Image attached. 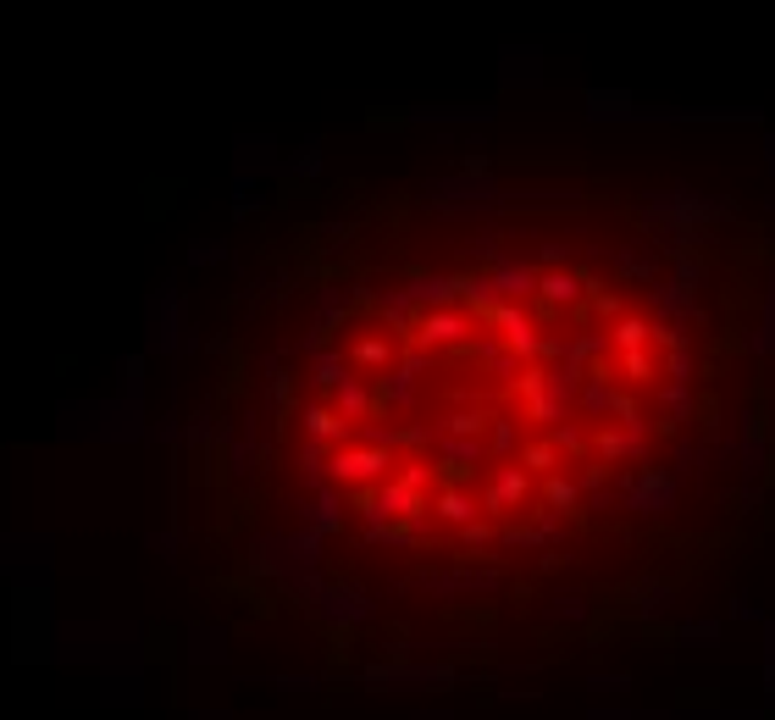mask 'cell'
I'll use <instances>...</instances> for the list:
<instances>
[{
    "mask_svg": "<svg viewBox=\"0 0 775 720\" xmlns=\"http://www.w3.org/2000/svg\"><path fill=\"white\" fill-rule=\"evenodd\" d=\"M355 360L360 366H382V360H388V344H382V338H366V344L355 349Z\"/></svg>",
    "mask_w": 775,
    "mask_h": 720,
    "instance_id": "5",
    "label": "cell"
},
{
    "mask_svg": "<svg viewBox=\"0 0 775 720\" xmlns=\"http://www.w3.org/2000/svg\"><path fill=\"white\" fill-rule=\"evenodd\" d=\"M543 294H549V300H576V283H571V277H549Z\"/></svg>",
    "mask_w": 775,
    "mask_h": 720,
    "instance_id": "7",
    "label": "cell"
},
{
    "mask_svg": "<svg viewBox=\"0 0 775 720\" xmlns=\"http://www.w3.org/2000/svg\"><path fill=\"white\" fill-rule=\"evenodd\" d=\"M388 466V455L382 449H349V455H338V477H377V471Z\"/></svg>",
    "mask_w": 775,
    "mask_h": 720,
    "instance_id": "1",
    "label": "cell"
},
{
    "mask_svg": "<svg viewBox=\"0 0 775 720\" xmlns=\"http://www.w3.org/2000/svg\"><path fill=\"white\" fill-rule=\"evenodd\" d=\"M305 427H310V438H333V432H338V416L316 405V410H305Z\"/></svg>",
    "mask_w": 775,
    "mask_h": 720,
    "instance_id": "3",
    "label": "cell"
},
{
    "mask_svg": "<svg viewBox=\"0 0 775 720\" xmlns=\"http://www.w3.org/2000/svg\"><path fill=\"white\" fill-rule=\"evenodd\" d=\"M460 333H465V316H454V311H438V316L421 322V338H427V344H449V338H460Z\"/></svg>",
    "mask_w": 775,
    "mask_h": 720,
    "instance_id": "2",
    "label": "cell"
},
{
    "mask_svg": "<svg viewBox=\"0 0 775 720\" xmlns=\"http://www.w3.org/2000/svg\"><path fill=\"white\" fill-rule=\"evenodd\" d=\"M526 466H532V471H549V466H554V449H543V444L526 449Z\"/></svg>",
    "mask_w": 775,
    "mask_h": 720,
    "instance_id": "8",
    "label": "cell"
},
{
    "mask_svg": "<svg viewBox=\"0 0 775 720\" xmlns=\"http://www.w3.org/2000/svg\"><path fill=\"white\" fill-rule=\"evenodd\" d=\"M643 338H648V327H643V322H620V327H615V344H626V349L643 344Z\"/></svg>",
    "mask_w": 775,
    "mask_h": 720,
    "instance_id": "6",
    "label": "cell"
},
{
    "mask_svg": "<svg viewBox=\"0 0 775 720\" xmlns=\"http://www.w3.org/2000/svg\"><path fill=\"white\" fill-rule=\"evenodd\" d=\"M438 516L465 521V516H471V499H465V493H443V499H438Z\"/></svg>",
    "mask_w": 775,
    "mask_h": 720,
    "instance_id": "4",
    "label": "cell"
}]
</instances>
